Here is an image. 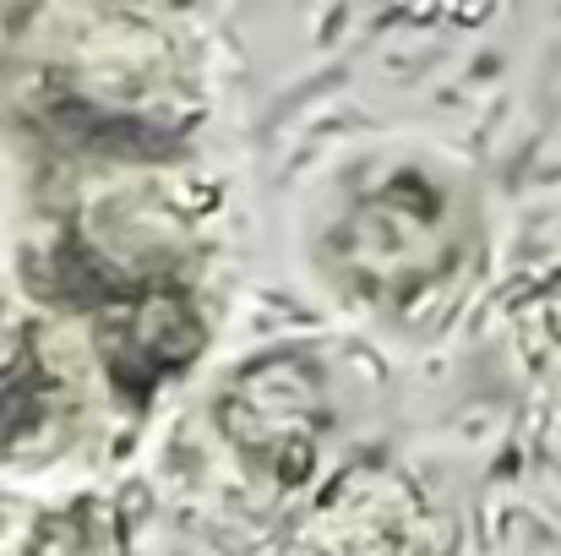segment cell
<instances>
[{
	"instance_id": "cell-1",
	"label": "cell",
	"mask_w": 561,
	"mask_h": 556,
	"mask_svg": "<svg viewBox=\"0 0 561 556\" xmlns=\"http://www.w3.org/2000/svg\"><path fill=\"white\" fill-rule=\"evenodd\" d=\"M55 290L88 317L104 371L126 404L153 398L159 382L181 376L207 344L175 251L71 229L55 246Z\"/></svg>"
},
{
	"instance_id": "cell-2",
	"label": "cell",
	"mask_w": 561,
	"mask_h": 556,
	"mask_svg": "<svg viewBox=\"0 0 561 556\" xmlns=\"http://www.w3.org/2000/svg\"><path fill=\"white\" fill-rule=\"evenodd\" d=\"M328 262L355 295L387 311L420 300L453 262L447 191H436L420 170H398L360 191L328 240Z\"/></svg>"
},
{
	"instance_id": "cell-3",
	"label": "cell",
	"mask_w": 561,
	"mask_h": 556,
	"mask_svg": "<svg viewBox=\"0 0 561 556\" xmlns=\"http://www.w3.org/2000/svg\"><path fill=\"white\" fill-rule=\"evenodd\" d=\"M218 425L251 469L278 486H300L317 469V447L328 431L322 366L300 350H278L240 366L229 393L218 398Z\"/></svg>"
},
{
	"instance_id": "cell-4",
	"label": "cell",
	"mask_w": 561,
	"mask_h": 556,
	"mask_svg": "<svg viewBox=\"0 0 561 556\" xmlns=\"http://www.w3.org/2000/svg\"><path fill=\"white\" fill-rule=\"evenodd\" d=\"M22 556H131V541H126V524L110 502L82 497V502L49 513L33 530Z\"/></svg>"
},
{
	"instance_id": "cell-5",
	"label": "cell",
	"mask_w": 561,
	"mask_h": 556,
	"mask_svg": "<svg viewBox=\"0 0 561 556\" xmlns=\"http://www.w3.org/2000/svg\"><path fill=\"white\" fill-rule=\"evenodd\" d=\"M535 311H540V322H546V333L561 344V268L535 290Z\"/></svg>"
}]
</instances>
